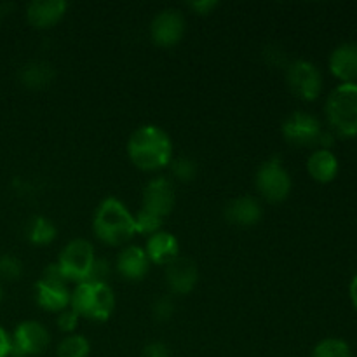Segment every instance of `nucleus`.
Masks as SVG:
<instances>
[{
	"instance_id": "9",
	"label": "nucleus",
	"mask_w": 357,
	"mask_h": 357,
	"mask_svg": "<svg viewBox=\"0 0 357 357\" xmlns=\"http://www.w3.org/2000/svg\"><path fill=\"white\" fill-rule=\"evenodd\" d=\"M282 136L293 146H316L323 135V128L316 115L296 110L282 122Z\"/></svg>"
},
{
	"instance_id": "18",
	"label": "nucleus",
	"mask_w": 357,
	"mask_h": 357,
	"mask_svg": "<svg viewBox=\"0 0 357 357\" xmlns=\"http://www.w3.org/2000/svg\"><path fill=\"white\" fill-rule=\"evenodd\" d=\"M143 250H145L150 264L153 265H166L167 267L171 261L180 257L178 239L174 237V234L166 232V230H160V232L150 236Z\"/></svg>"
},
{
	"instance_id": "12",
	"label": "nucleus",
	"mask_w": 357,
	"mask_h": 357,
	"mask_svg": "<svg viewBox=\"0 0 357 357\" xmlns=\"http://www.w3.org/2000/svg\"><path fill=\"white\" fill-rule=\"evenodd\" d=\"M176 204V194L169 178L157 176L150 180L143 188V206L142 209L153 213L159 218H166L171 215Z\"/></svg>"
},
{
	"instance_id": "22",
	"label": "nucleus",
	"mask_w": 357,
	"mask_h": 357,
	"mask_svg": "<svg viewBox=\"0 0 357 357\" xmlns=\"http://www.w3.org/2000/svg\"><path fill=\"white\" fill-rule=\"evenodd\" d=\"M91 344L84 335H66L56 347V357H89Z\"/></svg>"
},
{
	"instance_id": "19",
	"label": "nucleus",
	"mask_w": 357,
	"mask_h": 357,
	"mask_svg": "<svg viewBox=\"0 0 357 357\" xmlns=\"http://www.w3.org/2000/svg\"><path fill=\"white\" fill-rule=\"evenodd\" d=\"M338 159L331 150L316 149L307 159V173L317 183H331L338 174Z\"/></svg>"
},
{
	"instance_id": "6",
	"label": "nucleus",
	"mask_w": 357,
	"mask_h": 357,
	"mask_svg": "<svg viewBox=\"0 0 357 357\" xmlns=\"http://www.w3.org/2000/svg\"><path fill=\"white\" fill-rule=\"evenodd\" d=\"M255 187L257 192L271 204H279L286 201L291 192L293 181L284 164L279 157H271L265 160L255 174Z\"/></svg>"
},
{
	"instance_id": "3",
	"label": "nucleus",
	"mask_w": 357,
	"mask_h": 357,
	"mask_svg": "<svg viewBox=\"0 0 357 357\" xmlns=\"http://www.w3.org/2000/svg\"><path fill=\"white\" fill-rule=\"evenodd\" d=\"M70 309L89 321H108L115 310L114 289L108 282L86 281L75 284L70 295Z\"/></svg>"
},
{
	"instance_id": "17",
	"label": "nucleus",
	"mask_w": 357,
	"mask_h": 357,
	"mask_svg": "<svg viewBox=\"0 0 357 357\" xmlns=\"http://www.w3.org/2000/svg\"><path fill=\"white\" fill-rule=\"evenodd\" d=\"M115 268L126 281L136 282L145 279V275L149 274L150 260L142 246H128L117 255Z\"/></svg>"
},
{
	"instance_id": "21",
	"label": "nucleus",
	"mask_w": 357,
	"mask_h": 357,
	"mask_svg": "<svg viewBox=\"0 0 357 357\" xmlns=\"http://www.w3.org/2000/svg\"><path fill=\"white\" fill-rule=\"evenodd\" d=\"M26 236L28 241L35 244V246H47V244H51L56 239L58 230H56L54 223L49 218H45V216H33L30 223H28Z\"/></svg>"
},
{
	"instance_id": "33",
	"label": "nucleus",
	"mask_w": 357,
	"mask_h": 357,
	"mask_svg": "<svg viewBox=\"0 0 357 357\" xmlns=\"http://www.w3.org/2000/svg\"><path fill=\"white\" fill-rule=\"evenodd\" d=\"M10 356H13V340H10L9 333L0 326V357Z\"/></svg>"
},
{
	"instance_id": "8",
	"label": "nucleus",
	"mask_w": 357,
	"mask_h": 357,
	"mask_svg": "<svg viewBox=\"0 0 357 357\" xmlns=\"http://www.w3.org/2000/svg\"><path fill=\"white\" fill-rule=\"evenodd\" d=\"M286 82L289 91L303 101H314L323 91V75L314 63L295 59L286 66Z\"/></svg>"
},
{
	"instance_id": "7",
	"label": "nucleus",
	"mask_w": 357,
	"mask_h": 357,
	"mask_svg": "<svg viewBox=\"0 0 357 357\" xmlns=\"http://www.w3.org/2000/svg\"><path fill=\"white\" fill-rule=\"evenodd\" d=\"M70 295L72 291L66 286V281L59 274L56 264L45 267L42 278L35 282V298L38 307L47 312H63L70 307Z\"/></svg>"
},
{
	"instance_id": "35",
	"label": "nucleus",
	"mask_w": 357,
	"mask_h": 357,
	"mask_svg": "<svg viewBox=\"0 0 357 357\" xmlns=\"http://www.w3.org/2000/svg\"><path fill=\"white\" fill-rule=\"evenodd\" d=\"M3 298V289H2V284H0V302H2Z\"/></svg>"
},
{
	"instance_id": "15",
	"label": "nucleus",
	"mask_w": 357,
	"mask_h": 357,
	"mask_svg": "<svg viewBox=\"0 0 357 357\" xmlns=\"http://www.w3.org/2000/svg\"><path fill=\"white\" fill-rule=\"evenodd\" d=\"M199 281L197 267L188 258H180L171 261L166 267L167 288L176 295H188Z\"/></svg>"
},
{
	"instance_id": "31",
	"label": "nucleus",
	"mask_w": 357,
	"mask_h": 357,
	"mask_svg": "<svg viewBox=\"0 0 357 357\" xmlns=\"http://www.w3.org/2000/svg\"><path fill=\"white\" fill-rule=\"evenodd\" d=\"M142 357H171L169 349L162 342H150L143 349Z\"/></svg>"
},
{
	"instance_id": "29",
	"label": "nucleus",
	"mask_w": 357,
	"mask_h": 357,
	"mask_svg": "<svg viewBox=\"0 0 357 357\" xmlns=\"http://www.w3.org/2000/svg\"><path fill=\"white\" fill-rule=\"evenodd\" d=\"M264 59L271 66H288V58H286V52L279 47L278 44H271L264 49Z\"/></svg>"
},
{
	"instance_id": "10",
	"label": "nucleus",
	"mask_w": 357,
	"mask_h": 357,
	"mask_svg": "<svg viewBox=\"0 0 357 357\" xmlns=\"http://www.w3.org/2000/svg\"><path fill=\"white\" fill-rule=\"evenodd\" d=\"M10 340H13V356L31 357L45 352L51 344V335L44 324L37 321H23L16 326Z\"/></svg>"
},
{
	"instance_id": "1",
	"label": "nucleus",
	"mask_w": 357,
	"mask_h": 357,
	"mask_svg": "<svg viewBox=\"0 0 357 357\" xmlns=\"http://www.w3.org/2000/svg\"><path fill=\"white\" fill-rule=\"evenodd\" d=\"M128 157L132 166L145 173H155L173 160V142L159 126H139L128 139Z\"/></svg>"
},
{
	"instance_id": "34",
	"label": "nucleus",
	"mask_w": 357,
	"mask_h": 357,
	"mask_svg": "<svg viewBox=\"0 0 357 357\" xmlns=\"http://www.w3.org/2000/svg\"><path fill=\"white\" fill-rule=\"evenodd\" d=\"M349 296H351V302L357 310V274L352 278L351 284H349Z\"/></svg>"
},
{
	"instance_id": "24",
	"label": "nucleus",
	"mask_w": 357,
	"mask_h": 357,
	"mask_svg": "<svg viewBox=\"0 0 357 357\" xmlns=\"http://www.w3.org/2000/svg\"><path fill=\"white\" fill-rule=\"evenodd\" d=\"M160 227H162V218H159L153 213L146 211V209H139L135 216V229L136 234H142V236H153V234L160 232Z\"/></svg>"
},
{
	"instance_id": "23",
	"label": "nucleus",
	"mask_w": 357,
	"mask_h": 357,
	"mask_svg": "<svg viewBox=\"0 0 357 357\" xmlns=\"http://www.w3.org/2000/svg\"><path fill=\"white\" fill-rule=\"evenodd\" d=\"M310 357H352V349L342 338H324L316 344Z\"/></svg>"
},
{
	"instance_id": "25",
	"label": "nucleus",
	"mask_w": 357,
	"mask_h": 357,
	"mask_svg": "<svg viewBox=\"0 0 357 357\" xmlns=\"http://www.w3.org/2000/svg\"><path fill=\"white\" fill-rule=\"evenodd\" d=\"M171 174L176 181H181V183H188L195 178V173H197V166L192 159L188 157H178V159L171 160Z\"/></svg>"
},
{
	"instance_id": "16",
	"label": "nucleus",
	"mask_w": 357,
	"mask_h": 357,
	"mask_svg": "<svg viewBox=\"0 0 357 357\" xmlns=\"http://www.w3.org/2000/svg\"><path fill=\"white\" fill-rule=\"evenodd\" d=\"M66 9H68V3L65 0H35L28 3L26 20L33 28L47 30L59 23Z\"/></svg>"
},
{
	"instance_id": "28",
	"label": "nucleus",
	"mask_w": 357,
	"mask_h": 357,
	"mask_svg": "<svg viewBox=\"0 0 357 357\" xmlns=\"http://www.w3.org/2000/svg\"><path fill=\"white\" fill-rule=\"evenodd\" d=\"M152 314L157 321L160 323H166L167 319H171L174 314V303L169 296H160L153 302L152 305Z\"/></svg>"
},
{
	"instance_id": "14",
	"label": "nucleus",
	"mask_w": 357,
	"mask_h": 357,
	"mask_svg": "<svg viewBox=\"0 0 357 357\" xmlns=\"http://www.w3.org/2000/svg\"><path fill=\"white\" fill-rule=\"evenodd\" d=\"M225 220L236 227H255L264 216V209L258 199L251 195H241L232 199L223 209Z\"/></svg>"
},
{
	"instance_id": "2",
	"label": "nucleus",
	"mask_w": 357,
	"mask_h": 357,
	"mask_svg": "<svg viewBox=\"0 0 357 357\" xmlns=\"http://www.w3.org/2000/svg\"><path fill=\"white\" fill-rule=\"evenodd\" d=\"M93 232L107 246H122L136 234L135 215L119 199H103L93 216Z\"/></svg>"
},
{
	"instance_id": "5",
	"label": "nucleus",
	"mask_w": 357,
	"mask_h": 357,
	"mask_svg": "<svg viewBox=\"0 0 357 357\" xmlns=\"http://www.w3.org/2000/svg\"><path fill=\"white\" fill-rule=\"evenodd\" d=\"M94 261L96 253L93 244L86 239H73L61 250L56 267L66 282L80 284L91 279Z\"/></svg>"
},
{
	"instance_id": "27",
	"label": "nucleus",
	"mask_w": 357,
	"mask_h": 357,
	"mask_svg": "<svg viewBox=\"0 0 357 357\" xmlns=\"http://www.w3.org/2000/svg\"><path fill=\"white\" fill-rule=\"evenodd\" d=\"M79 321H80L79 314L68 307V309H65L63 312L58 314V321H56V323H58L59 331H63V333L66 335H73L77 328H79Z\"/></svg>"
},
{
	"instance_id": "26",
	"label": "nucleus",
	"mask_w": 357,
	"mask_h": 357,
	"mask_svg": "<svg viewBox=\"0 0 357 357\" xmlns=\"http://www.w3.org/2000/svg\"><path fill=\"white\" fill-rule=\"evenodd\" d=\"M23 275V264L20 258L13 255H3L0 257V279L6 281H17Z\"/></svg>"
},
{
	"instance_id": "30",
	"label": "nucleus",
	"mask_w": 357,
	"mask_h": 357,
	"mask_svg": "<svg viewBox=\"0 0 357 357\" xmlns=\"http://www.w3.org/2000/svg\"><path fill=\"white\" fill-rule=\"evenodd\" d=\"M108 274H110V264L103 258H96L93 267V274H91L89 281H96V282H107Z\"/></svg>"
},
{
	"instance_id": "13",
	"label": "nucleus",
	"mask_w": 357,
	"mask_h": 357,
	"mask_svg": "<svg viewBox=\"0 0 357 357\" xmlns=\"http://www.w3.org/2000/svg\"><path fill=\"white\" fill-rule=\"evenodd\" d=\"M328 66L335 79L342 84L357 80V42H344L331 51Z\"/></svg>"
},
{
	"instance_id": "4",
	"label": "nucleus",
	"mask_w": 357,
	"mask_h": 357,
	"mask_svg": "<svg viewBox=\"0 0 357 357\" xmlns=\"http://www.w3.org/2000/svg\"><path fill=\"white\" fill-rule=\"evenodd\" d=\"M324 114L335 135L357 136V82L338 84L326 98Z\"/></svg>"
},
{
	"instance_id": "20",
	"label": "nucleus",
	"mask_w": 357,
	"mask_h": 357,
	"mask_svg": "<svg viewBox=\"0 0 357 357\" xmlns=\"http://www.w3.org/2000/svg\"><path fill=\"white\" fill-rule=\"evenodd\" d=\"M20 79L30 89H44L54 79V68L49 63L31 61L21 68Z\"/></svg>"
},
{
	"instance_id": "32",
	"label": "nucleus",
	"mask_w": 357,
	"mask_h": 357,
	"mask_svg": "<svg viewBox=\"0 0 357 357\" xmlns=\"http://www.w3.org/2000/svg\"><path fill=\"white\" fill-rule=\"evenodd\" d=\"M188 7L199 16H208L218 7V2H215V0H197V2L188 3Z\"/></svg>"
},
{
	"instance_id": "11",
	"label": "nucleus",
	"mask_w": 357,
	"mask_h": 357,
	"mask_svg": "<svg viewBox=\"0 0 357 357\" xmlns=\"http://www.w3.org/2000/svg\"><path fill=\"white\" fill-rule=\"evenodd\" d=\"M185 17L178 9H162L150 23V37L159 47H174L185 35Z\"/></svg>"
}]
</instances>
